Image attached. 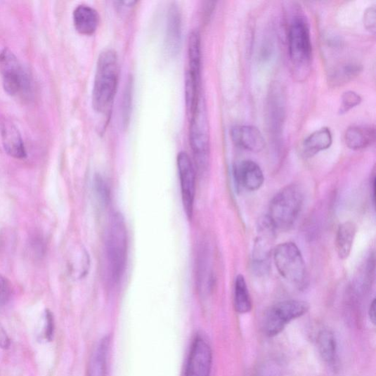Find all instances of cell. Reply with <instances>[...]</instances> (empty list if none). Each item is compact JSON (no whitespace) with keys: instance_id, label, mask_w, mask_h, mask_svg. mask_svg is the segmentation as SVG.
I'll return each instance as SVG.
<instances>
[{"instance_id":"cell-16","label":"cell","mask_w":376,"mask_h":376,"mask_svg":"<svg viewBox=\"0 0 376 376\" xmlns=\"http://www.w3.org/2000/svg\"><path fill=\"white\" fill-rule=\"evenodd\" d=\"M75 29L82 35L90 36L94 34L100 22V15L93 7L81 4L73 12Z\"/></svg>"},{"instance_id":"cell-11","label":"cell","mask_w":376,"mask_h":376,"mask_svg":"<svg viewBox=\"0 0 376 376\" xmlns=\"http://www.w3.org/2000/svg\"><path fill=\"white\" fill-rule=\"evenodd\" d=\"M212 364V352L207 340L196 337L190 348L186 376H210Z\"/></svg>"},{"instance_id":"cell-32","label":"cell","mask_w":376,"mask_h":376,"mask_svg":"<svg viewBox=\"0 0 376 376\" xmlns=\"http://www.w3.org/2000/svg\"><path fill=\"white\" fill-rule=\"evenodd\" d=\"M375 306H376V301L374 299L372 302H371L369 308V317L371 320V322L375 325Z\"/></svg>"},{"instance_id":"cell-13","label":"cell","mask_w":376,"mask_h":376,"mask_svg":"<svg viewBox=\"0 0 376 376\" xmlns=\"http://www.w3.org/2000/svg\"><path fill=\"white\" fill-rule=\"evenodd\" d=\"M183 39V18L181 8L172 4L169 9L165 35V50L168 56H176L181 50Z\"/></svg>"},{"instance_id":"cell-31","label":"cell","mask_w":376,"mask_h":376,"mask_svg":"<svg viewBox=\"0 0 376 376\" xmlns=\"http://www.w3.org/2000/svg\"><path fill=\"white\" fill-rule=\"evenodd\" d=\"M11 339L2 324H0V349L8 350L11 347Z\"/></svg>"},{"instance_id":"cell-21","label":"cell","mask_w":376,"mask_h":376,"mask_svg":"<svg viewBox=\"0 0 376 376\" xmlns=\"http://www.w3.org/2000/svg\"><path fill=\"white\" fill-rule=\"evenodd\" d=\"M110 347L108 337L98 343L90 359L87 376H107Z\"/></svg>"},{"instance_id":"cell-20","label":"cell","mask_w":376,"mask_h":376,"mask_svg":"<svg viewBox=\"0 0 376 376\" xmlns=\"http://www.w3.org/2000/svg\"><path fill=\"white\" fill-rule=\"evenodd\" d=\"M357 232V226L353 221L341 223L337 231L335 247L339 258L345 260L351 253Z\"/></svg>"},{"instance_id":"cell-2","label":"cell","mask_w":376,"mask_h":376,"mask_svg":"<svg viewBox=\"0 0 376 376\" xmlns=\"http://www.w3.org/2000/svg\"><path fill=\"white\" fill-rule=\"evenodd\" d=\"M108 272L112 284H118L124 274L127 261V231L124 216L120 212L110 220L105 241Z\"/></svg>"},{"instance_id":"cell-3","label":"cell","mask_w":376,"mask_h":376,"mask_svg":"<svg viewBox=\"0 0 376 376\" xmlns=\"http://www.w3.org/2000/svg\"><path fill=\"white\" fill-rule=\"evenodd\" d=\"M304 201L297 185H290L278 192L271 202L268 218L275 231H289L297 221Z\"/></svg>"},{"instance_id":"cell-9","label":"cell","mask_w":376,"mask_h":376,"mask_svg":"<svg viewBox=\"0 0 376 376\" xmlns=\"http://www.w3.org/2000/svg\"><path fill=\"white\" fill-rule=\"evenodd\" d=\"M0 73L5 91L11 96H18L30 89V81L18 58L6 48L0 53Z\"/></svg>"},{"instance_id":"cell-15","label":"cell","mask_w":376,"mask_h":376,"mask_svg":"<svg viewBox=\"0 0 376 376\" xmlns=\"http://www.w3.org/2000/svg\"><path fill=\"white\" fill-rule=\"evenodd\" d=\"M0 132L6 153L15 159H25L27 152L20 130L10 120L4 119L0 124Z\"/></svg>"},{"instance_id":"cell-5","label":"cell","mask_w":376,"mask_h":376,"mask_svg":"<svg viewBox=\"0 0 376 376\" xmlns=\"http://www.w3.org/2000/svg\"><path fill=\"white\" fill-rule=\"evenodd\" d=\"M290 60L298 70H306L311 63L313 46L310 30L304 16H294L288 30Z\"/></svg>"},{"instance_id":"cell-29","label":"cell","mask_w":376,"mask_h":376,"mask_svg":"<svg viewBox=\"0 0 376 376\" xmlns=\"http://www.w3.org/2000/svg\"><path fill=\"white\" fill-rule=\"evenodd\" d=\"M12 295V287L11 283L0 273V304H6Z\"/></svg>"},{"instance_id":"cell-18","label":"cell","mask_w":376,"mask_h":376,"mask_svg":"<svg viewBox=\"0 0 376 376\" xmlns=\"http://www.w3.org/2000/svg\"><path fill=\"white\" fill-rule=\"evenodd\" d=\"M317 346L323 361L333 370L338 367L337 343L334 333L329 330H322L318 335Z\"/></svg>"},{"instance_id":"cell-22","label":"cell","mask_w":376,"mask_h":376,"mask_svg":"<svg viewBox=\"0 0 376 376\" xmlns=\"http://www.w3.org/2000/svg\"><path fill=\"white\" fill-rule=\"evenodd\" d=\"M375 129L367 126H351L346 130L345 141L349 149L361 150L367 148L375 141Z\"/></svg>"},{"instance_id":"cell-26","label":"cell","mask_w":376,"mask_h":376,"mask_svg":"<svg viewBox=\"0 0 376 376\" xmlns=\"http://www.w3.org/2000/svg\"><path fill=\"white\" fill-rule=\"evenodd\" d=\"M361 95L354 91H348L343 93L341 97V104L339 108V114L343 115L351 110L361 105L362 103Z\"/></svg>"},{"instance_id":"cell-8","label":"cell","mask_w":376,"mask_h":376,"mask_svg":"<svg viewBox=\"0 0 376 376\" xmlns=\"http://www.w3.org/2000/svg\"><path fill=\"white\" fill-rule=\"evenodd\" d=\"M275 232L267 216L259 221L252 255V268L258 274L267 273L270 269Z\"/></svg>"},{"instance_id":"cell-10","label":"cell","mask_w":376,"mask_h":376,"mask_svg":"<svg viewBox=\"0 0 376 376\" xmlns=\"http://www.w3.org/2000/svg\"><path fill=\"white\" fill-rule=\"evenodd\" d=\"M176 163L184 210L188 218L191 219L195 196V169L186 152L179 153Z\"/></svg>"},{"instance_id":"cell-4","label":"cell","mask_w":376,"mask_h":376,"mask_svg":"<svg viewBox=\"0 0 376 376\" xmlns=\"http://www.w3.org/2000/svg\"><path fill=\"white\" fill-rule=\"evenodd\" d=\"M275 266L284 279L299 290L308 286V274L303 255L296 243L278 245L273 252Z\"/></svg>"},{"instance_id":"cell-12","label":"cell","mask_w":376,"mask_h":376,"mask_svg":"<svg viewBox=\"0 0 376 376\" xmlns=\"http://www.w3.org/2000/svg\"><path fill=\"white\" fill-rule=\"evenodd\" d=\"M233 175L236 184L249 191L259 190L265 182L263 170L256 162L251 160L236 163L233 168Z\"/></svg>"},{"instance_id":"cell-14","label":"cell","mask_w":376,"mask_h":376,"mask_svg":"<svg viewBox=\"0 0 376 376\" xmlns=\"http://www.w3.org/2000/svg\"><path fill=\"white\" fill-rule=\"evenodd\" d=\"M231 137L236 145L252 153H259L266 147L264 135L254 126H235L231 129Z\"/></svg>"},{"instance_id":"cell-28","label":"cell","mask_w":376,"mask_h":376,"mask_svg":"<svg viewBox=\"0 0 376 376\" xmlns=\"http://www.w3.org/2000/svg\"><path fill=\"white\" fill-rule=\"evenodd\" d=\"M55 319L50 309H46L44 313V337L47 342H52L55 335Z\"/></svg>"},{"instance_id":"cell-23","label":"cell","mask_w":376,"mask_h":376,"mask_svg":"<svg viewBox=\"0 0 376 376\" xmlns=\"http://www.w3.org/2000/svg\"><path fill=\"white\" fill-rule=\"evenodd\" d=\"M234 306L239 314L249 313L252 309V300L248 285L242 274L237 275L235 282Z\"/></svg>"},{"instance_id":"cell-19","label":"cell","mask_w":376,"mask_h":376,"mask_svg":"<svg viewBox=\"0 0 376 376\" xmlns=\"http://www.w3.org/2000/svg\"><path fill=\"white\" fill-rule=\"evenodd\" d=\"M188 67L186 74L195 79L201 80L202 47L201 35L198 30L190 32L188 44Z\"/></svg>"},{"instance_id":"cell-27","label":"cell","mask_w":376,"mask_h":376,"mask_svg":"<svg viewBox=\"0 0 376 376\" xmlns=\"http://www.w3.org/2000/svg\"><path fill=\"white\" fill-rule=\"evenodd\" d=\"M94 190L96 196L102 206H106L110 202V189L108 183L101 175H96L94 179Z\"/></svg>"},{"instance_id":"cell-33","label":"cell","mask_w":376,"mask_h":376,"mask_svg":"<svg viewBox=\"0 0 376 376\" xmlns=\"http://www.w3.org/2000/svg\"><path fill=\"white\" fill-rule=\"evenodd\" d=\"M372 203L373 205H375V176H373L372 178Z\"/></svg>"},{"instance_id":"cell-6","label":"cell","mask_w":376,"mask_h":376,"mask_svg":"<svg viewBox=\"0 0 376 376\" xmlns=\"http://www.w3.org/2000/svg\"><path fill=\"white\" fill-rule=\"evenodd\" d=\"M189 140L196 169L205 173L209 161V138L205 106L201 101L190 118Z\"/></svg>"},{"instance_id":"cell-1","label":"cell","mask_w":376,"mask_h":376,"mask_svg":"<svg viewBox=\"0 0 376 376\" xmlns=\"http://www.w3.org/2000/svg\"><path fill=\"white\" fill-rule=\"evenodd\" d=\"M119 77L117 53L112 48H105L97 60L92 91V105L96 112H106L111 108L117 91Z\"/></svg>"},{"instance_id":"cell-7","label":"cell","mask_w":376,"mask_h":376,"mask_svg":"<svg viewBox=\"0 0 376 376\" xmlns=\"http://www.w3.org/2000/svg\"><path fill=\"white\" fill-rule=\"evenodd\" d=\"M309 304L302 300H286L271 306L263 321L264 334L268 337L280 335L291 321L308 313Z\"/></svg>"},{"instance_id":"cell-24","label":"cell","mask_w":376,"mask_h":376,"mask_svg":"<svg viewBox=\"0 0 376 376\" xmlns=\"http://www.w3.org/2000/svg\"><path fill=\"white\" fill-rule=\"evenodd\" d=\"M133 102V79L129 78L126 84L122 101V122L127 127L130 121L131 113H132Z\"/></svg>"},{"instance_id":"cell-17","label":"cell","mask_w":376,"mask_h":376,"mask_svg":"<svg viewBox=\"0 0 376 376\" xmlns=\"http://www.w3.org/2000/svg\"><path fill=\"white\" fill-rule=\"evenodd\" d=\"M333 142L332 131L322 127L309 135L303 142L302 152L305 157H312L319 153L330 148Z\"/></svg>"},{"instance_id":"cell-30","label":"cell","mask_w":376,"mask_h":376,"mask_svg":"<svg viewBox=\"0 0 376 376\" xmlns=\"http://www.w3.org/2000/svg\"><path fill=\"white\" fill-rule=\"evenodd\" d=\"M376 10L375 6L369 7L364 13V25L372 34L375 32Z\"/></svg>"},{"instance_id":"cell-25","label":"cell","mask_w":376,"mask_h":376,"mask_svg":"<svg viewBox=\"0 0 376 376\" xmlns=\"http://www.w3.org/2000/svg\"><path fill=\"white\" fill-rule=\"evenodd\" d=\"M362 72V67L358 63H348L337 71L334 77L335 84H342V82L349 81L356 77Z\"/></svg>"}]
</instances>
